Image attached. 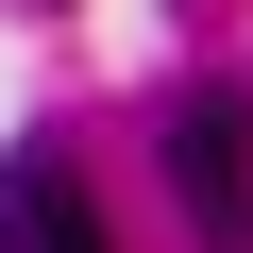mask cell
<instances>
[{
	"label": "cell",
	"instance_id": "obj_2",
	"mask_svg": "<svg viewBox=\"0 0 253 253\" xmlns=\"http://www.w3.org/2000/svg\"><path fill=\"white\" fill-rule=\"evenodd\" d=\"M0 253H101V219L51 152H0Z\"/></svg>",
	"mask_w": 253,
	"mask_h": 253
},
{
	"label": "cell",
	"instance_id": "obj_1",
	"mask_svg": "<svg viewBox=\"0 0 253 253\" xmlns=\"http://www.w3.org/2000/svg\"><path fill=\"white\" fill-rule=\"evenodd\" d=\"M152 152H169V186H186L203 236H253V101H219V84L169 101V135H152Z\"/></svg>",
	"mask_w": 253,
	"mask_h": 253
}]
</instances>
